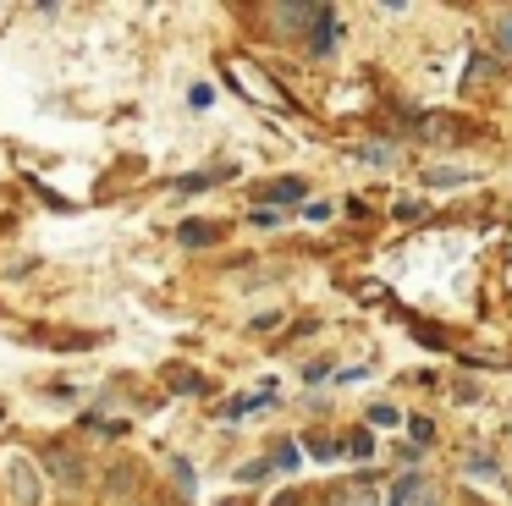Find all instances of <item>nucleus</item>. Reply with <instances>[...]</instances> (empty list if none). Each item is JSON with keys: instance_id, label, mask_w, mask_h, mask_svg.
I'll return each instance as SVG.
<instances>
[{"instance_id": "f257e3e1", "label": "nucleus", "mask_w": 512, "mask_h": 506, "mask_svg": "<svg viewBox=\"0 0 512 506\" xmlns=\"http://www.w3.org/2000/svg\"><path fill=\"white\" fill-rule=\"evenodd\" d=\"M0 473H6L12 506H39V495H45V468H39L28 451H6V457H0Z\"/></svg>"}, {"instance_id": "f03ea898", "label": "nucleus", "mask_w": 512, "mask_h": 506, "mask_svg": "<svg viewBox=\"0 0 512 506\" xmlns=\"http://www.w3.org/2000/svg\"><path fill=\"white\" fill-rule=\"evenodd\" d=\"M39 468H50V479L61 484V490H83V484H89V462L78 457V451L72 446H45V457H39Z\"/></svg>"}, {"instance_id": "7ed1b4c3", "label": "nucleus", "mask_w": 512, "mask_h": 506, "mask_svg": "<svg viewBox=\"0 0 512 506\" xmlns=\"http://www.w3.org/2000/svg\"><path fill=\"white\" fill-rule=\"evenodd\" d=\"M336 39H342V22H336L331 6H320V17H314V33H309V55H331Z\"/></svg>"}, {"instance_id": "20e7f679", "label": "nucleus", "mask_w": 512, "mask_h": 506, "mask_svg": "<svg viewBox=\"0 0 512 506\" xmlns=\"http://www.w3.org/2000/svg\"><path fill=\"white\" fill-rule=\"evenodd\" d=\"M303 198H309V187L298 176H276V182L259 187V204H303Z\"/></svg>"}, {"instance_id": "39448f33", "label": "nucleus", "mask_w": 512, "mask_h": 506, "mask_svg": "<svg viewBox=\"0 0 512 506\" xmlns=\"http://www.w3.org/2000/svg\"><path fill=\"white\" fill-rule=\"evenodd\" d=\"M314 17H320V6H270V22H276V33H303Z\"/></svg>"}, {"instance_id": "423d86ee", "label": "nucleus", "mask_w": 512, "mask_h": 506, "mask_svg": "<svg viewBox=\"0 0 512 506\" xmlns=\"http://www.w3.org/2000/svg\"><path fill=\"white\" fill-rule=\"evenodd\" d=\"M215 237H221V226H210V220H182L177 226L182 248H204V242H215Z\"/></svg>"}, {"instance_id": "0eeeda50", "label": "nucleus", "mask_w": 512, "mask_h": 506, "mask_svg": "<svg viewBox=\"0 0 512 506\" xmlns=\"http://www.w3.org/2000/svg\"><path fill=\"white\" fill-rule=\"evenodd\" d=\"M133 484H138L133 462H116V468H111V479H105V490H111V495H127V490H133Z\"/></svg>"}, {"instance_id": "6e6552de", "label": "nucleus", "mask_w": 512, "mask_h": 506, "mask_svg": "<svg viewBox=\"0 0 512 506\" xmlns=\"http://www.w3.org/2000/svg\"><path fill=\"white\" fill-rule=\"evenodd\" d=\"M424 182H430V187H463V182H474V176H468V171H446V165H430Z\"/></svg>"}, {"instance_id": "1a4fd4ad", "label": "nucleus", "mask_w": 512, "mask_h": 506, "mask_svg": "<svg viewBox=\"0 0 512 506\" xmlns=\"http://www.w3.org/2000/svg\"><path fill=\"white\" fill-rule=\"evenodd\" d=\"M331 506H375V495H369V484H358V490H353V484H342V490L331 495Z\"/></svg>"}, {"instance_id": "9d476101", "label": "nucleus", "mask_w": 512, "mask_h": 506, "mask_svg": "<svg viewBox=\"0 0 512 506\" xmlns=\"http://www.w3.org/2000/svg\"><path fill=\"white\" fill-rule=\"evenodd\" d=\"M358 160H369V165H391V160H397V149H391V143H358Z\"/></svg>"}, {"instance_id": "9b49d317", "label": "nucleus", "mask_w": 512, "mask_h": 506, "mask_svg": "<svg viewBox=\"0 0 512 506\" xmlns=\"http://www.w3.org/2000/svg\"><path fill=\"white\" fill-rule=\"evenodd\" d=\"M490 39H496L501 55H512V11H501V17L490 22Z\"/></svg>"}, {"instance_id": "f8f14e48", "label": "nucleus", "mask_w": 512, "mask_h": 506, "mask_svg": "<svg viewBox=\"0 0 512 506\" xmlns=\"http://www.w3.org/2000/svg\"><path fill=\"white\" fill-rule=\"evenodd\" d=\"M369 424H375V429H391V424H402V418H397V407H391V402H375V407H369Z\"/></svg>"}, {"instance_id": "ddd939ff", "label": "nucleus", "mask_w": 512, "mask_h": 506, "mask_svg": "<svg viewBox=\"0 0 512 506\" xmlns=\"http://www.w3.org/2000/svg\"><path fill=\"white\" fill-rule=\"evenodd\" d=\"M402 506H441V490H430V484H413V495H408V501H402Z\"/></svg>"}, {"instance_id": "4468645a", "label": "nucleus", "mask_w": 512, "mask_h": 506, "mask_svg": "<svg viewBox=\"0 0 512 506\" xmlns=\"http://www.w3.org/2000/svg\"><path fill=\"white\" fill-rule=\"evenodd\" d=\"M265 473H270V462H265V457H254V462H243V468H237V479H243V484H259Z\"/></svg>"}, {"instance_id": "2eb2a0df", "label": "nucleus", "mask_w": 512, "mask_h": 506, "mask_svg": "<svg viewBox=\"0 0 512 506\" xmlns=\"http://www.w3.org/2000/svg\"><path fill=\"white\" fill-rule=\"evenodd\" d=\"M347 457H369V429H358V435H347Z\"/></svg>"}, {"instance_id": "dca6fc26", "label": "nucleus", "mask_w": 512, "mask_h": 506, "mask_svg": "<svg viewBox=\"0 0 512 506\" xmlns=\"http://www.w3.org/2000/svg\"><path fill=\"white\" fill-rule=\"evenodd\" d=\"M171 385H177V391H204V385H199V374H193V369H182Z\"/></svg>"}, {"instance_id": "f3484780", "label": "nucleus", "mask_w": 512, "mask_h": 506, "mask_svg": "<svg viewBox=\"0 0 512 506\" xmlns=\"http://www.w3.org/2000/svg\"><path fill=\"white\" fill-rule=\"evenodd\" d=\"M397 215H402V220H419V215H424V204H419V198H402Z\"/></svg>"}, {"instance_id": "a211bd4d", "label": "nucleus", "mask_w": 512, "mask_h": 506, "mask_svg": "<svg viewBox=\"0 0 512 506\" xmlns=\"http://www.w3.org/2000/svg\"><path fill=\"white\" fill-rule=\"evenodd\" d=\"M435 435V424H430V418H413V440H419V446H424V440H430Z\"/></svg>"}, {"instance_id": "6ab92c4d", "label": "nucleus", "mask_w": 512, "mask_h": 506, "mask_svg": "<svg viewBox=\"0 0 512 506\" xmlns=\"http://www.w3.org/2000/svg\"><path fill=\"white\" fill-rule=\"evenodd\" d=\"M270 462H276V468H292V462H298V451H292V446H276V457H270Z\"/></svg>"}, {"instance_id": "aec40b11", "label": "nucleus", "mask_w": 512, "mask_h": 506, "mask_svg": "<svg viewBox=\"0 0 512 506\" xmlns=\"http://www.w3.org/2000/svg\"><path fill=\"white\" fill-rule=\"evenodd\" d=\"M276 506H298V495H292V490H287V495H276Z\"/></svg>"}, {"instance_id": "412c9836", "label": "nucleus", "mask_w": 512, "mask_h": 506, "mask_svg": "<svg viewBox=\"0 0 512 506\" xmlns=\"http://www.w3.org/2000/svg\"><path fill=\"white\" fill-rule=\"evenodd\" d=\"M221 506H243V501H221Z\"/></svg>"}]
</instances>
